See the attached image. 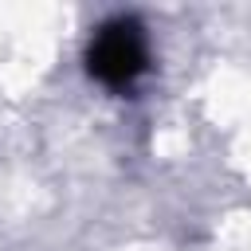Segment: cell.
I'll use <instances>...</instances> for the list:
<instances>
[{
  "label": "cell",
  "instance_id": "obj_1",
  "mask_svg": "<svg viewBox=\"0 0 251 251\" xmlns=\"http://www.w3.org/2000/svg\"><path fill=\"white\" fill-rule=\"evenodd\" d=\"M149 63V47H145V31L133 16H118L110 24L98 27L90 51H86V67L102 86H129Z\"/></svg>",
  "mask_w": 251,
  "mask_h": 251
}]
</instances>
